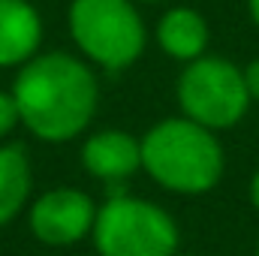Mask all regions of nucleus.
I'll use <instances>...</instances> for the list:
<instances>
[{"label":"nucleus","mask_w":259,"mask_h":256,"mask_svg":"<svg viewBox=\"0 0 259 256\" xmlns=\"http://www.w3.org/2000/svg\"><path fill=\"white\" fill-rule=\"evenodd\" d=\"M223 148L214 130L184 118H166L142 139V169L172 193H208L223 178Z\"/></svg>","instance_id":"nucleus-2"},{"label":"nucleus","mask_w":259,"mask_h":256,"mask_svg":"<svg viewBox=\"0 0 259 256\" xmlns=\"http://www.w3.org/2000/svg\"><path fill=\"white\" fill-rule=\"evenodd\" d=\"M175 256H178V253H175Z\"/></svg>","instance_id":"nucleus-17"},{"label":"nucleus","mask_w":259,"mask_h":256,"mask_svg":"<svg viewBox=\"0 0 259 256\" xmlns=\"http://www.w3.org/2000/svg\"><path fill=\"white\" fill-rule=\"evenodd\" d=\"M94 199L78 187H55L30 205V232L49 247L78 244L94 232Z\"/></svg>","instance_id":"nucleus-6"},{"label":"nucleus","mask_w":259,"mask_h":256,"mask_svg":"<svg viewBox=\"0 0 259 256\" xmlns=\"http://www.w3.org/2000/svg\"><path fill=\"white\" fill-rule=\"evenodd\" d=\"M142 3H157V0H142Z\"/></svg>","instance_id":"nucleus-15"},{"label":"nucleus","mask_w":259,"mask_h":256,"mask_svg":"<svg viewBox=\"0 0 259 256\" xmlns=\"http://www.w3.org/2000/svg\"><path fill=\"white\" fill-rule=\"evenodd\" d=\"M178 241L172 214L148 199L118 193L97 208L94 244L100 256H175Z\"/></svg>","instance_id":"nucleus-4"},{"label":"nucleus","mask_w":259,"mask_h":256,"mask_svg":"<svg viewBox=\"0 0 259 256\" xmlns=\"http://www.w3.org/2000/svg\"><path fill=\"white\" fill-rule=\"evenodd\" d=\"M42 42V18L27 0H0V66L27 64Z\"/></svg>","instance_id":"nucleus-8"},{"label":"nucleus","mask_w":259,"mask_h":256,"mask_svg":"<svg viewBox=\"0 0 259 256\" xmlns=\"http://www.w3.org/2000/svg\"><path fill=\"white\" fill-rule=\"evenodd\" d=\"M12 97L21 124L42 142H69L91 124L97 112V75L66 52L33 55L15 75Z\"/></svg>","instance_id":"nucleus-1"},{"label":"nucleus","mask_w":259,"mask_h":256,"mask_svg":"<svg viewBox=\"0 0 259 256\" xmlns=\"http://www.w3.org/2000/svg\"><path fill=\"white\" fill-rule=\"evenodd\" d=\"M244 84H247L250 103H259V58L244 66Z\"/></svg>","instance_id":"nucleus-12"},{"label":"nucleus","mask_w":259,"mask_h":256,"mask_svg":"<svg viewBox=\"0 0 259 256\" xmlns=\"http://www.w3.org/2000/svg\"><path fill=\"white\" fill-rule=\"evenodd\" d=\"M18 121H21V112H18V103L12 97V91H0V136L12 133Z\"/></svg>","instance_id":"nucleus-11"},{"label":"nucleus","mask_w":259,"mask_h":256,"mask_svg":"<svg viewBox=\"0 0 259 256\" xmlns=\"http://www.w3.org/2000/svg\"><path fill=\"white\" fill-rule=\"evenodd\" d=\"M256 256H259V244H256Z\"/></svg>","instance_id":"nucleus-16"},{"label":"nucleus","mask_w":259,"mask_h":256,"mask_svg":"<svg viewBox=\"0 0 259 256\" xmlns=\"http://www.w3.org/2000/svg\"><path fill=\"white\" fill-rule=\"evenodd\" d=\"M178 103L190 121L214 133L235 127L250 106L244 69L226 58H196L178 78Z\"/></svg>","instance_id":"nucleus-5"},{"label":"nucleus","mask_w":259,"mask_h":256,"mask_svg":"<svg viewBox=\"0 0 259 256\" xmlns=\"http://www.w3.org/2000/svg\"><path fill=\"white\" fill-rule=\"evenodd\" d=\"M30 196V160L21 145H0V226L18 217Z\"/></svg>","instance_id":"nucleus-10"},{"label":"nucleus","mask_w":259,"mask_h":256,"mask_svg":"<svg viewBox=\"0 0 259 256\" xmlns=\"http://www.w3.org/2000/svg\"><path fill=\"white\" fill-rule=\"evenodd\" d=\"M157 42L169 58L190 64L208 49V21L190 6H175L157 21Z\"/></svg>","instance_id":"nucleus-9"},{"label":"nucleus","mask_w":259,"mask_h":256,"mask_svg":"<svg viewBox=\"0 0 259 256\" xmlns=\"http://www.w3.org/2000/svg\"><path fill=\"white\" fill-rule=\"evenodd\" d=\"M247 6H250V15H253V21L259 27V0H247Z\"/></svg>","instance_id":"nucleus-14"},{"label":"nucleus","mask_w":259,"mask_h":256,"mask_svg":"<svg viewBox=\"0 0 259 256\" xmlns=\"http://www.w3.org/2000/svg\"><path fill=\"white\" fill-rule=\"evenodd\" d=\"M81 166L100 181H127L142 169V142L124 130L94 133L81 148Z\"/></svg>","instance_id":"nucleus-7"},{"label":"nucleus","mask_w":259,"mask_h":256,"mask_svg":"<svg viewBox=\"0 0 259 256\" xmlns=\"http://www.w3.org/2000/svg\"><path fill=\"white\" fill-rule=\"evenodd\" d=\"M250 202L259 211V169H256V175H253V181H250Z\"/></svg>","instance_id":"nucleus-13"},{"label":"nucleus","mask_w":259,"mask_h":256,"mask_svg":"<svg viewBox=\"0 0 259 256\" xmlns=\"http://www.w3.org/2000/svg\"><path fill=\"white\" fill-rule=\"evenodd\" d=\"M69 33L84 58L112 72L136 64L148 39L133 0H72Z\"/></svg>","instance_id":"nucleus-3"}]
</instances>
